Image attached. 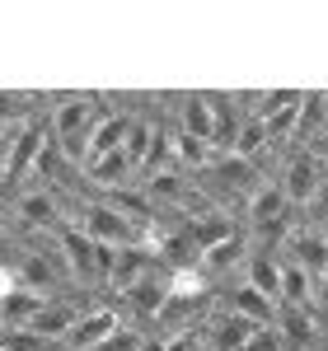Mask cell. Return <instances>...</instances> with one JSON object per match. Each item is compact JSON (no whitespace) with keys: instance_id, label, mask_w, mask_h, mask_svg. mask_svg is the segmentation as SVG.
<instances>
[{"instance_id":"obj_1","label":"cell","mask_w":328,"mask_h":351,"mask_svg":"<svg viewBox=\"0 0 328 351\" xmlns=\"http://www.w3.org/2000/svg\"><path fill=\"white\" fill-rule=\"evenodd\" d=\"M14 276H19V291H33V295H66L61 286H71V271H66V258H61V248H56L52 234H33L24 243V253L10 263Z\"/></svg>"},{"instance_id":"obj_2","label":"cell","mask_w":328,"mask_h":351,"mask_svg":"<svg viewBox=\"0 0 328 351\" xmlns=\"http://www.w3.org/2000/svg\"><path fill=\"white\" fill-rule=\"evenodd\" d=\"M71 225H80L99 248H132V243L145 239V225H137L127 211H117L113 202H104V197L80 202V206H75V216H71Z\"/></svg>"},{"instance_id":"obj_3","label":"cell","mask_w":328,"mask_h":351,"mask_svg":"<svg viewBox=\"0 0 328 351\" xmlns=\"http://www.w3.org/2000/svg\"><path fill=\"white\" fill-rule=\"evenodd\" d=\"M61 258H66V271H71V286H104L108 281V267H113V248H99V243L84 234L80 225H61L52 234Z\"/></svg>"},{"instance_id":"obj_4","label":"cell","mask_w":328,"mask_h":351,"mask_svg":"<svg viewBox=\"0 0 328 351\" xmlns=\"http://www.w3.org/2000/svg\"><path fill=\"white\" fill-rule=\"evenodd\" d=\"M10 211L19 220V230L28 234H56L66 220L75 216L66 202H61V192L47 188V183H28V188L14 192V202H10Z\"/></svg>"},{"instance_id":"obj_5","label":"cell","mask_w":328,"mask_h":351,"mask_svg":"<svg viewBox=\"0 0 328 351\" xmlns=\"http://www.w3.org/2000/svg\"><path fill=\"white\" fill-rule=\"evenodd\" d=\"M324 183H328V169H324V160L309 155V150H291L286 164H281V178H277V188L286 192L291 211H305V202L324 188Z\"/></svg>"},{"instance_id":"obj_6","label":"cell","mask_w":328,"mask_h":351,"mask_svg":"<svg viewBox=\"0 0 328 351\" xmlns=\"http://www.w3.org/2000/svg\"><path fill=\"white\" fill-rule=\"evenodd\" d=\"M122 324H127V319H122L117 304H84V314L75 319V328L66 332L61 347H66V351H94V347H104Z\"/></svg>"},{"instance_id":"obj_7","label":"cell","mask_w":328,"mask_h":351,"mask_svg":"<svg viewBox=\"0 0 328 351\" xmlns=\"http://www.w3.org/2000/svg\"><path fill=\"white\" fill-rule=\"evenodd\" d=\"M281 258L296 263L305 276L324 281V276H328V234H324V230H309V225L296 220V230H291L286 243H281Z\"/></svg>"},{"instance_id":"obj_8","label":"cell","mask_w":328,"mask_h":351,"mask_svg":"<svg viewBox=\"0 0 328 351\" xmlns=\"http://www.w3.org/2000/svg\"><path fill=\"white\" fill-rule=\"evenodd\" d=\"M122 304H127V314L137 319L141 328H150V324H160V314H164V304H169V267H155L150 276H141L137 286L122 295Z\"/></svg>"},{"instance_id":"obj_9","label":"cell","mask_w":328,"mask_h":351,"mask_svg":"<svg viewBox=\"0 0 328 351\" xmlns=\"http://www.w3.org/2000/svg\"><path fill=\"white\" fill-rule=\"evenodd\" d=\"M160 267V258L145 248V243H132V248H113V267H108V281H104V291L108 295H127L132 286H137L141 276H150V271Z\"/></svg>"},{"instance_id":"obj_10","label":"cell","mask_w":328,"mask_h":351,"mask_svg":"<svg viewBox=\"0 0 328 351\" xmlns=\"http://www.w3.org/2000/svg\"><path fill=\"white\" fill-rule=\"evenodd\" d=\"M80 314H84V300L56 295V300H47V304H43V314H38L24 332H28V337H38L43 347H47V342H66V332L75 328V319H80Z\"/></svg>"},{"instance_id":"obj_11","label":"cell","mask_w":328,"mask_h":351,"mask_svg":"<svg viewBox=\"0 0 328 351\" xmlns=\"http://www.w3.org/2000/svg\"><path fill=\"white\" fill-rule=\"evenodd\" d=\"M277 220H291V202L277 188V178H258V188L244 197V230L277 225Z\"/></svg>"},{"instance_id":"obj_12","label":"cell","mask_w":328,"mask_h":351,"mask_svg":"<svg viewBox=\"0 0 328 351\" xmlns=\"http://www.w3.org/2000/svg\"><path fill=\"white\" fill-rule=\"evenodd\" d=\"M248 332H253L248 319L230 314V309H216V314H207V324H202V347L207 351H239L248 342Z\"/></svg>"},{"instance_id":"obj_13","label":"cell","mask_w":328,"mask_h":351,"mask_svg":"<svg viewBox=\"0 0 328 351\" xmlns=\"http://www.w3.org/2000/svg\"><path fill=\"white\" fill-rule=\"evenodd\" d=\"M220 309H230V314H239V319H248L253 328H277V304L263 291H253L248 281H235L230 291H225V304Z\"/></svg>"},{"instance_id":"obj_14","label":"cell","mask_w":328,"mask_h":351,"mask_svg":"<svg viewBox=\"0 0 328 351\" xmlns=\"http://www.w3.org/2000/svg\"><path fill=\"white\" fill-rule=\"evenodd\" d=\"M178 132L216 145V94H183L178 99Z\"/></svg>"},{"instance_id":"obj_15","label":"cell","mask_w":328,"mask_h":351,"mask_svg":"<svg viewBox=\"0 0 328 351\" xmlns=\"http://www.w3.org/2000/svg\"><path fill=\"white\" fill-rule=\"evenodd\" d=\"M132 117H137V112H122V108H104L99 112V122L89 127V160H104V155H113V150H122Z\"/></svg>"},{"instance_id":"obj_16","label":"cell","mask_w":328,"mask_h":351,"mask_svg":"<svg viewBox=\"0 0 328 351\" xmlns=\"http://www.w3.org/2000/svg\"><path fill=\"white\" fill-rule=\"evenodd\" d=\"M239 281H248L253 291H263V295L277 304V295H281V253H263V248H248Z\"/></svg>"},{"instance_id":"obj_17","label":"cell","mask_w":328,"mask_h":351,"mask_svg":"<svg viewBox=\"0 0 328 351\" xmlns=\"http://www.w3.org/2000/svg\"><path fill=\"white\" fill-rule=\"evenodd\" d=\"M244 258H248V239H244V230H235L230 239H220L216 248H207V253L197 258V267L216 281V276H230L235 267L244 271Z\"/></svg>"},{"instance_id":"obj_18","label":"cell","mask_w":328,"mask_h":351,"mask_svg":"<svg viewBox=\"0 0 328 351\" xmlns=\"http://www.w3.org/2000/svg\"><path fill=\"white\" fill-rule=\"evenodd\" d=\"M169 150H174V169H183V173H202V169H211V160H216V145L178 132V127H169Z\"/></svg>"},{"instance_id":"obj_19","label":"cell","mask_w":328,"mask_h":351,"mask_svg":"<svg viewBox=\"0 0 328 351\" xmlns=\"http://www.w3.org/2000/svg\"><path fill=\"white\" fill-rule=\"evenodd\" d=\"M268 150H272V141H268V127H263L253 112H244V117H239V127H235V141H230V150H225V155L258 164L263 155H268Z\"/></svg>"},{"instance_id":"obj_20","label":"cell","mask_w":328,"mask_h":351,"mask_svg":"<svg viewBox=\"0 0 328 351\" xmlns=\"http://www.w3.org/2000/svg\"><path fill=\"white\" fill-rule=\"evenodd\" d=\"M47 295H33V291H14V295L0 300V332H24L38 314H43Z\"/></svg>"},{"instance_id":"obj_21","label":"cell","mask_w":328,"mask_h":351,"mask_svg":"<svg viewBox=\"0 0 328 351\" xmlns=\"http://www.w3.org/2000/svg\"><path fill=\"white\" fill-rule=\"evenodd\" d=\"M155 132H160V122H150V117H132V127H127V141H122V155H127V164L141 173V164H145V155H150V141H155Z\"/></svg>"},{"instance_id":"obj_22","label":"cell","mask_w":328,"mask_h":351,"mask_svg":"<svg viewBox=\"0 0 328 351\" xmlns=\"http://www.w3.org/2000/svg\"><path fill=\"white\" fill-rule=\"evenodd\" d=\"M145 347V328H137V324H122L117 332H113L104 347H94V351H141Z\"/></svg>"},{"instance_id":"obj_23","label":"cell","mask_w":328,"mask_h":351,"mask_svg":"<svg viewBox=\"0 0 328 351\" xmlns=\"http://www.w3.org/2000/svg\"><path fill=\"white\" fill-rule=\"evenodd\" d=\"M301 225H309V230H324L328 234V183L309 202H305V211H301Z\"/></svg>"},{"instance_id":"obj_24","label":"cell","mask_w":328,"mask_h":351,"mask_svg":"<svg viewBox=\"0 0 328 351\" xmlns=\"http://www.w3.org/2000/svg\"><path fill=\"white\" fill-rule=\"evenodd\" d=\"M239 351H286V342H281V332H277V328H253V332H248V342Z\"/></svg>"},{"instance_id":"obj_25","label":"cell","mask_w":328,"mask_h":351,"mask_svg":"<svg viewBox=\"0 0 328 351\" xmlns=\"http://www.w3.org/2000/svg\"><path fill=\"white\" fill-rule=\"evenodd\" d=\"M314 314H319V324L328 328V276L314 286Z\"/></svg>"},{"instance_id":"obj_26","label":"cell","mask_w":328,"mask_h":351,"mask_svg":"<svg viewBox=\"0 0 328 351\" xmlns=\"http://www.w3.org/2000/svg\"><path fill=\"white\" fill-rule=\"evenodd\" d=\"M14 291H19V276H14V267H10V263H0V300L14 295Z\"/></svg>"},{"instance_id":"obj_27","label":"cell","mask_w":328,"mask_h":351,"mask_svg":"<svg viewBox=\"0 0 328 351\" xmlns=\"http://www.w3.org/2000/svg\"><path fill=\"white\" fill-rule=\"evenodd\" d=\"M319 99H324V117H328V89H319Z\"/></svg>"},{"instance_id":"obj_28","label":"cell","mask_w":328,"mask_h":351,"mask_svg":"<svg viewBox=\"0 0 328 351\" xmlns=\"http://www.w3.org/2000/svg\"><path fill=\"white\" fill-rule=\"evenodd\" d=\"M314 351H328V337H324V342H319V347H314Z\"/></svg>"},{"instance_id":"obj_29","label":"cell","mask_w":328,"mask_h":351,"mask_svg":"<svg viewBox=\"0 0 328 351\" xmlns=\"http://www.w3.org/2000/svg\"><path fill=\"white\" fill-rule=\"evenodd\" d=\"M324 169H328V155H324Z\"/></svg>"}]
</instances>
